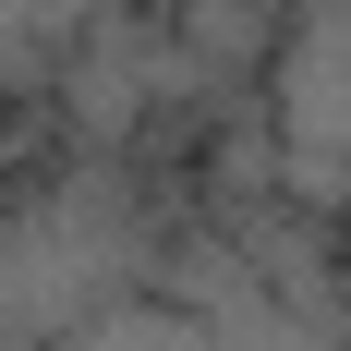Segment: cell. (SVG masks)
Listing matches in <instances>:
<instances>
[{
  "instance_id": "1",
  "label": "cell",
  "mask_w": 351,
  "mask_h": 351,
  "mask_svg": "<svg viewBox=\"0 0 351 351\" xmlns=\"http://www.w3.org/2000/svg\"><path fill=\"white\" fill-rule=\"evenodd\" d=\"M267 170L303 218L351 206V0H291L267 49Z\"/></svg>"
},
{
  "instance_id": "2",
  "label": "cell",
  "mask_w": 351,
  "mask_h": 351,
  "mask_svg": "<svg viewBox=\"0 0 351 351\" xmlns=\"http://www.w3.org/2000/svg\"><path fill=\"white\" fill-rule=\"evenodd\" d=\"M97 12L109 0H0V85H12V73H49Z\"/></svg>"
},
{
  "instance_id": "3",
  "label": "cell",
  "mask_w": 351,
  "mask_h": 351,
  "mask_svg": "<svg viewBox=\"0 0 351 351\" xmlns=\"http://www.w3.org/2000/svg\"><path fill=\"white\" fill-rule=\"evenodd\" d=\"M339 230H351V206H339Z\"/></svg>"
}]
</instances>
